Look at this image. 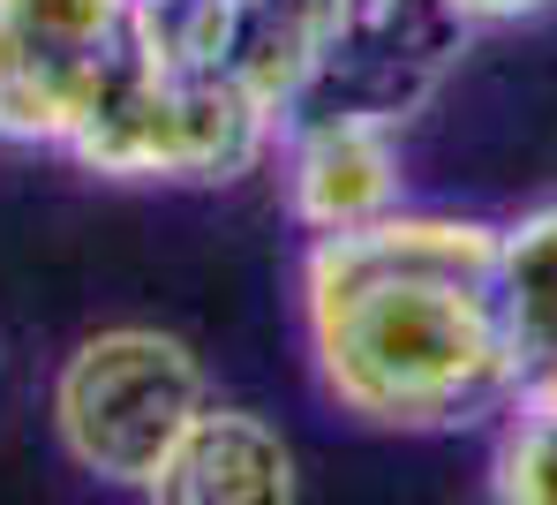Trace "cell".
<instances>
[{"label":"cell","mask_w":557,"mask_h":505,"mask_svg":"<svg viewBox=\"0 0 557 505\" xmlns=\"http://www.w3.org/2000/svg\"><path fill=\"white\" fill-rule=\"evenodd\" d=\"M490 295H497L512 362H520V393H528L557 355V204H535L512 226H497Z\"/></svg>","instance_id":"52a82bcc"},{"label":"cell","mask_w":557,"mask_h":505,"mask_svg":"<svg viewBox=\"0 0 557 505\" xmlns=\"http://www.w3.org/2000/svg\"><path fill=\"white\" fill-rule=\"evenodd\" d=\"M286 151V211L301 234H347L399 211V128L339 106H301L278 121Z\"/></svg>","instance_id":"277c9868"},{"label":"cell","mask_w":557,"mask_h":505,"mask_svg":"<svg viewBox=\"0 0 557 505\" xmlns=\"http://www.w3.org/2000/svg\"><path fill=\"white\" fill-rule=\"evenodd\" d=\"M453 15H460L467 30H497V23H528V15H543L557 0H445Z\"/></svg>","instance_id":"30bf717a"},{"label":"cell","mask_w":557,"mask_h":505,"mask_svg":"<svg viewBox=\"0 0 557 505\" xmlns=\"http://www.w3.org/2000/svg\"><path fill=\"white\" fill-rule=\"evenodd\" d=\"M467 38L474 30L445 0H347V23H339L301 106H339V113H370V121L399 128L437 99V84L453 76Z\"/></svg>","instance_id":"3957f363"},{"label":"cell","mask_w":557,"mask_h":505,"mask_svg":"<svg viewBox=\"0 0 557 505\" xmlns=\"http://www.w3.org/2000/svg\"><path fill=\"white\" fill-rule=\"evenodd\" d=\"M339 23H347V0H234L226 8V69L286 121L309 99Z\"/></svg>","instance_id":"8992f818"},{"label":"cell","mask_w":557,"mask_h":505,"mask_svg":"<svg viewBox=\"0 0 557 505\" xmlns=\"http://www.w3.org/2000/svg\"><path fill=\"white\" fill-rule=\"evenodd\" d=\"M497 226L384 211L317 234L301 324L324 401L376 430H467L520 401V362L490 295Z\"/></svg>","instance_id":"6da1fadb"},{"label":"cell","mask_w":557,"mask_h":505,"mask_svg":"<svg viewBox=\"0 0 557 505\" xmlns=\"http://www.w3.org/2000/svg\"><path fill=\"white\" fill-rule=\"evenodd\" d=\"M151 491L174 505H278L294 498V453L264 415L203 401Z\"/></svg>","instance_id":"5b68a950"},{"label":"cell","mask_w":557,"mask_h":505,"mask_svg":"<svg viewBox=\"0 0 557 505\" xmlns=\"http://www.w3.org/2000/svg\"><path fill=\"white\" fill-rule=\"evenodd\" d=\"M196 407H203V362L174 332H144V324L84 340L53 385V422L76 468L106 483H136V491L159 483Z\"/></svg>","instance_id":"7a4b0ae2"},{"label":"cell","mask_w":557,"mask_h":505,"mask_svg":"<svg viewBox=\"0 0 557 505\" xmlns=\"http://www.w3.org/2000/svg\"><path fill=\"white\" fill-rule=\"evenodd\" d=\"M84 106L91 99H84L76 76H61L46 53H30L0 23V136H15V144H69Z\"/></svg>","instance_id":"ba28073f"},{"label":"cell","mask_w":557,"mask_h":505,"mask_svg":"<svg viewBox=\"0 0 557 505\" xmlns=\"http://www.w3.org/2000/svg\"><path fill=\"white\" fill-rule=\"evenodd\" d=\"M535 385H550V393H557V355H550V370H543V378H535Z\"/></svg>","instance_id":"8fae6325"},{"label":"cell","mask_w":557,"mask_h":505,"mask_svg":"<svg viewBox=\"0 0 557 505\" xmlns=\"http://www.w3.org/2000/svg\"><path fill=\"white\" fill-rule=\"evenodd\" d=\"M490 491L512 505H557V393L550 385H528L497 415Z\"/></svg>","instance_id":"9c48e42d"}]
</instances>
